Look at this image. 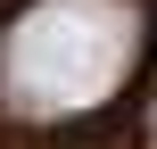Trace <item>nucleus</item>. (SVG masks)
Returning a JSON list of instances; mask_svg holds the SVG:
<instances>
[{"label":"nucleus","instance_id":"1","mask_svg":"<svg viewBox=\"0 0 157 149\" xmlns=\"http://www.w3.org/2000/svg\"><path fill=\"white\" fill-rule=\"evenodd\" d=\"M141 58V25L124 0H41L8 50H0V83L17 108L33 116H66V108H99Z\"/></svg>","mask_w":157,"mask_h":149}]
</instances>
